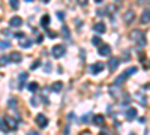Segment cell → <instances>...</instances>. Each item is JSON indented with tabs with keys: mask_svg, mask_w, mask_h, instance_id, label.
<instances>
[{
	"mask_svg": "<svg viewBox=\"0 0 150 135\" xmlns=\"http://www.w3.org/2000/svg\"><path fill=\"white\" fill-rule=\"evenodd\" d=\"M149 15H150V11L149 9H144V12L141 14V24H149Z\"/></svg>",
	"mask_w": 150,
	"mask_h": 135,
	"instance_id": "cell-15",
	"label": "cell"
},
{
	"mask_svg": "<svg viewBox=\"0 0 150 135\" xmlns=\"http://www.w3.org/2000/svg\"><path fill=\"white\" fill-rule=\"evenodd\" d=\"M116 2H119V0H116Z\"/></svg>",
	"mask_w": 150,
	"mask_h": 135,
	"instance_id": "cell-44",
	"label": "cell"
},
{
	"mask_svg": "<svg viewBox=\"0 0 150 135\" xmlns=\"http://www.w3.org/2000/svg\"><path fill=\"white\" fill-rule=\"evenodd\" d=\"M36 123H38V126L39 128H45L47 125H48V119H47V116L45 114H38L36 116Z\"/></svg>",
	"mask_w": 150,
	"mask_h": 135,
	"instance_id": "cell-5",
	"label": "cell"
},
{
	"mask_svg": "<svg viewBox=\"0 0 150 135\" xmlns=\"http://www.w3.org/2000/svg\"><path fill=\"white\" fill-rule=\"evenodd\" d=\"M104 68H105V65H104L102 62H98V63H93V65L90 66V72L93 74V75H96V74L102 72V71H104Z\"/></svg>",
	"mask_w": 150,
	"mask_h": 135,
	"instance_id": "cell-6",
	"label": "cell"
},
{
	"mask_svg": "<svg viewBox=\"0 0 150 135\" xmlns=\"http://www.w3.org/2000/svg\"><path fill=\"white\" fill-rule=\"evenodd\" d=\"M62 33H63V36H66V38H68V36H69V29H68L66 26H63V29H62Z\"/></svg>",
	"mask_w": 150,
	"mask_h": 135,
	"instance_id": "cell-28",
	"label": "cell"
},
{
	"mask_svg": "<svg viewBox=\"0 0 150 135\" xmlns=\"http://www.w3.org/2000/svg\"><path fill=\"white\" fill-rule=\"evenodd\" d=\"M42 2H44V3H48V2H50V0H42Z\"/></svg>",
	"mask_w": 150,
	"mask_h": 135,
	"instance_id": "cell-39",
	"label": "cell"
},
{
	"mask_svg": "<svg viewBox=\"0 0 150 135\" xmlns=\"http://www.w3.org/2000/svg\"><path fill=\"white\" fill-rule=\"evenodd\" d=\"M39 65H41V60H36V62L32 63V68H30V69H32V71H36L38 68H39Z\"/></svg>",
	"mask_w": 150,
	"mask_h": 135,
	"instance_id": "cell-25",
	"label": "cell"
},
{
	"mask_svg": "<svg viewBox=\"0 0 150 135\" xmlns=\"http://www.w3.org/2000/svg\"><path fill=\"white\" fill-rule=\"evenodd\" d=\"M131 38H132V41H135V42H137V45H138L140 48L146 45L144 33H143L141 30H138V29H137V30H132V33H131Z\"/></svg>",
	"mask_w": 150,
	"mask_h": 135,
	"instance_id": "cell-1",
	"label": "cell"
},
{
	"mask_svg": "<svg viewBox=\"0 0 150 135\" xmlns=\"http://www.w3.org/2000/svg\"><path fill=\"white\" fill-rule=\"evenodd\" d=\"M99 135H107V134H105V132H101V134H99Z\"/></svg>",
	"mask_w": 150,
	"mask_h": 135,
	"instance_id": "cell-40",
	"label": "cell"
},
{
	"mask_svg": "<svg viewBox=\"0 0 150 135\" xmlns=\"http://www.w3.org/2000/svg\"><path fill=\"white\" fill-rule=\"evenodd\" d=\"M62 89H63V83L62 81H57V83H54L51 86V92H54V93H59Z\"/></svg>",
	"mask_w": 150,
	"mask_h": 135,
	"instance_id": "cell-14",
	"label": "cell"
},
{
	"mask_svg": "<svg viewBox=\"0 0 150 135\" xmlns=\"http://www.w3.org/2000/svg\"><path fill=\"white\" fill-rule=\"evenodd\" d=\"M131 135H135V134H131Z\"/></svg>",
	"mask_w": 150,
	"mask_h": 135,
	"instance_id": "cell-43",
	"label": "cell"
},
{
	"mask_svg": "<svg viewBox=\"0 0 150 135\" xmlns=\"http://www.w3.org/2000/svg\"><path fill=\"white\" fill-rule=\"evenodd\" d=\"M92 42H93V45L96 47H99V45H101V38H98V36H93V39H92Z\"/></svg>",
	"mask_w": 150,
	"mask_h": 135,
	"instance_id": "cell-26",
	"label": "cell"
},
{
	"mask_svg": "<svg viewBox=\"0 0 150 135\" xmlns=\"http://www.w3.org/2000/svg\"><path fill=\"white\" fill-rule=\"evenodd\" d=\"M32 105H35V107H36V105H39V101H38L36 98H32Z\"/></svg>",
	"mask_w": 150,
	"mask_h": 135,
	"instance_id": "cell-31",
	"label": "cell"
},
{
	"mask_svg": "<svg viewBox=\"0 0 150 135\" xmlns=\"http://www.w3.org/2000/svg\"><path fill=\"white\" fill-rule=\"evenodd\" d=\"M9 59H11V62L20 63L21 60H23V56H21L20 53H12V54H9Z\"/></svg>",
	"mask_w": 150,
	"mask_h": 135,
	"instance_id": "cell-13",
	"label": "cell"
},
{
	"mask_svg": "<svg viewBox=\"0 0 150 135\" xmlns=\"http://www.w3.org/2000/svg\"><path fill=\"white\" fill-rule=\"evenodd\" d=\"M11 47V42L9 41H2L0 42V50H6V48Z\"/></svg>",
	"mask_w": 150,
	"mask_h": 135,
	"instance_id": "cell-24",
	"label": "cell"
},
{
	"mask_svg": "<svg viewBox=\"0 0 150 135\" xmlns=\"http://www.w3.org/2000/svg\"><path fill=\"white\" fill-rule=\"evenodd\" d=\"M77 2H78L81 6H84V5H87V2H89V0H77Z\"/></svg>",
	"mask_w": 150,
	"mask_h": 135,
	"instance_id": "cell-34",
	"label": "cell"
},
{
	"mask_svg": "<svg viewBox=\"0 0 150 135\" xmlns=\"http://www.w3.org/2000/svg\"><path fill=\"white\" fill-rule=\"evenodd\" d=\"M27 72H21L20 74V77H18V89L20 90H23V87H24V83H26V80H27Z\"/></svg>",
	"mask_w": 150,
	"mask_h": 135,
	"instance_id": "cell-11",
	"label": "cell"
},
{
	"mask_svg": "<svg viewBox=\"0 0 150 135\" xmlns=\"http://www.w3.org/2000/svg\"><path fill=\"white\" fill-rule=\"evenodd\" d=\"M90 116H92L90 113H87L86 116H83V117H81V122H83V123H87V122L90 120Z\"/></svg>",
	"mask_w": 150,
	"mask_h": 135,
	"instance_id": "cell-27",
	"label": "cell"
},
{
	"mask_svg": "<svg viewBox=\"0 0 150 135\" xmlns=\"http://www.w3.org/2000/svg\"><path fill=\"white\" fill-rule=\"evenodd\" d=\"M57 17H59L60 20H63V18H65V14H63V12H60V11H57Z\"/></svg>",
	"mask_w": 150,
	"mask_h": 135,
	"instance_id": "cell-33",
	"label": "cell"
},
{
	"mask_svg": "<svg viewBox=\"0 0 150 135\" xmlns=\"http://www.w3.org/2000/svg\"><path fill=\"white\" fill-rule=\"evenodd\" d=\"M9 107H17V99H15V98H12V99H9Z\"/></svg>",
	"mask_w": 150,
	"mask_h": 135,
	"instance_id": "cell-29",
	"label": "cell"
},
{
	"mask_svg": "<svg viewBox=\"0 0 150 135\" xmlns=\"http://www.w3.org/2000/svg\"><path fill=\"white\" fill-rule=\"evenodd\" d=\"M38 89H39V86H38V83H30V84H29V90H30L32 93H35Z\"/></svg>",
	"mask_w": 150,
	"mask_h": 135,
	"instance_id": "cell-22",
	"label": "cell"
},
{
	"mask_svg": "<svg viewBox=\"0 0 150 135\" xmlns=\"http://www.w3.org/2000/svg\"><path fill=\"white\" fill-rule=\"evenodd\" d=\"M32 44H33L32 41H29V39H26V38H23L21 42H20V47H21V48H30Z\"/></svg>",
	"mask_w": 150,
	"mask_h": 135,
	"instance_id": "cell-19",
	"label": "cell"
},
{
	"mask_svg": "<svg viewBox=\"0 0 150 135\" xmlns=\"http://www.w3.org/2000/svg\"><path fill=\"white\" fill-rule=\"evenodd\" d=\"M146 135H149V131H146Z\"/></svg>",
	"mask_w": 150,
	"mask_h": 135,
	"instance_id": "cell-41",
	"label": "cell"
},
{
	"mask_svg": "<svg viewBox=\"0 0 150 135\" xmlns=\"http://www.w3.org/2000/svg\"><path fill=\"white\" fill-rule=\"evenodd\" d=\"M93 30H95L96 33H99V35H102V33H105L107 27H105V24H104L102 21H99V23H96V24H95V27H93Z\"/></svg>",
	"mask_w": 150,
	"mask_h": 135,
	"instance_id": "cell-10",
	"label": "cell"
},
{
	"mask_svg": "<svg viewBox=\"0 0 150 135\" xmlns=\"http://www.w3.org/2000/svg\"><path fill=\"white\" fill-rule=\"evenodd\" d=\"M95 2H96V3H101V2H104V0H95Z\"/></svg>",
	"mask_w": 150,
	"mask_h": 135,
	"instance_id": "cell-38",
	"label": "cell"
},
{
	"mask_svg": "<svg viewBox=\"0 0 150 135\" xmlns=\"http://www.w3.org/2000/svg\"><path fill=\"white\" fill-rule=\"evenodd\" d=\"M65 53H66V48H65L63 45H54V47H53V51H51L53 57H56V59L63 57Z\"/></svg>",
	"mask_w": 150,
	"mask_h": 135,
	"instance_id": "cell-3",
	"label": "cell"
},
{
	"mask_svg": "<svg viewBox=\"0 0 150 135\" xmlns=\"http://www.w3.org/2000/svg\"><path fill=\"white\" fill-rule=\"evenodd\" d=\"M0 129H2L3 132H9V128H8V125L5 123L3 119H0Z\"/></svg>",
	"mask_w": 150,
	"mask_h": 135,
	"instance_id": "cell-21",
	"label": "cell"
},
{
	"mask_svg": "<svg viewBox=\"0 0 150 135\" xmlns=\"http://www.w3.org/2000/svg\"><path fill=\"white\" fill-rule=\"evenodd\" d=\"M140 2V5H143V3H147V0H138Z\"/></svg>",
	"mask_w": 150,
	"mask_h": 135,
	"instance_id": "cell-37",
	"label": "cell"
},
{
	"mask_svg": "<svg viewBox=\"0 0 150 135\" xmlns=\"http://www.w3.org/2000/svg\"><path fill=\"white\" fill-rule=\"evenodd\" d=\"M48 35H50V38H56V36H57L56 33H53V32H50V30H48Z\"/></svg>",
	"mask_w": 150,
	"mask_h": 135,
	"instance_id": "cell-35",
	"label": "cell"
},
{
	"mask_svg": "<svg viewBox=\"0 0 150 135\" xmlns=\"http://www.w3.org/2000/svg\"><path fill=\"white\" fill-rule=\"evenodd\" d=\"M9 5H11L12 9H18L20 8V2H18V0H9Z\"/></svg>",
	"mask_w": 150,
	"mask_h": 135,
	"instance_id": "cell-23",
	"label": "cell"
},
{
	"mask_svg": "<svg viewBox=\"0 0 150 135\" xmlns=\"http://www.w3.org/2000/svg\"><path fill=\"white\" fill-rule=\"evenodd\" d=\"M93 123H95V125H99V126H102V125H104V116H101V114L93 116Z\"/></svg>",
	"mask_w": 150,
	"mask_h": 135,
	"instance_id": "cell-17",
	"label": "cell"
},
{
	"mask_svg": "<svg viewBox=\"0 0 150 135\" xmlns=\"http://www.w3.org/2000/svg\"><path fill=\"white\" fill-rule=\"evenodd\" d=\"M119 63H120V60H119L117 57H110V59H108V68H110L111 71H116L117 66H119Z\"/></svg>",
	"mask_w": 150,
	"mask_h": 135,
	"instance_id": "cell-8",
	"label": "cell"
},
{
	"mask_svg": "<svg viewBox=\"0 0 150 135\" xmlns=\"http://www.w3.org/2000/svg\"><path fill=\"white\" fill-rule=\"evenodd\" d=\"M15 38H18V39H23V38H26V35H24V33H15Z\"/></svg>",
	"mask_w": 150,
	"mask_h": 135,
	"instance_id": "cell-30",
	"label": "cell"
},
{
	"mask_svg": "<svg viewBox=\"0 0 150 135\" xmlns=\"http://www.w3.org/2000/svg\"><path fill=\"white\" fill-rule=\"evenodd\" d=\"M9 62H11V59H9V56H2V57H0V65H2V66L8 65Z\"/></svg>",
	"mask_w": 150,
	"mask_h": 135,
	"instance_id": "cell-20",
	"label": "cell"
},
{
	"mask_svg": "<svg viewBox=\"0 0 150 135\" xmlns=\"http://www.w3.org/2000/svg\"><path fill=\"white\" fill-rule=\"evenodd\" d=\"M5 120H6V123H8V128H9V129H12V131H15V129H17V122L12 119V117L6 116Z\"/></svg>",
	"mask_w": 150,
	"mask_h": 135,
	"instance_id": "cell-12",
	"label": "cell"
},
{
	"mask_svg": "<svg viewBox=\"0 0 150 135\" xmlns=\"http://www.w3.org/2000/svg\"><path fill=\"white\" fill-rule=\"evenodd\" d=\"M50 21H51V18H50V15H44V17L41 18V26L47 29V27L50 26Z\"/></svg>",
	"mask_w": 150,
	"mask_h": 135,
	"instance_id": "cell-18",
	"label": "cell"
},
{
	"mask_svg": "<svg viewBox=\"0 0 150 135\" xmlns=\"http://www.w3.org/2000/svg\"><path fill=\"white\" fill-rule=\"evenodd\" d=\"M9 26H11V27H21V26H23L21 17H12V18L9 20Z\"/></svg>",
	"mask_w": 150,
	"mask_h": 135,
	"instance_id": "cell-9",
	"label": "cell"
},
{
	"mask_svg": "<svg viewBox=\"0 0 150 135\" xmlns=\"http://www.w3.org/2000/svg\"><path fill=\"white\" fill-rule=\"evenodd\" d=\"M27 2H33V0H27Z\"/></svg>",
	"mask_w": 150,
	"mask_h": 135,
	"instance_id": "cell-42",
	"label": "cell"
},
{
	"mask_svg": "<svg viewBox=\"0 0 150 135\" xmlns=\"http://www.w3.org/2000/svg\"><path fill=\"white\" fill-rule=\"evenodd\" d=\"M45 72H51V65L50 63H45Z\"/></svg>",
	"mask_w": 150,
	"mask_h": 135,
	"instance_id": "cell-32",
	"label": "cell"
},
{
	"mask_svg": "<svg viewBox=\"0 0 150 135\" xmlns=\"http://www.w3.org/2000/svg\"><path fill=\"white\" fill-rule=\"evenodd\" d=\"M29 135H39V134H38L36 131H30V132H29Z\"/></svg>",
	"mask_w": 150,
	"mask_h": 135,
	"instance_id": "cell-36",
	"label": "cell"
},
{
	"mask_svg": "<svg viewBox=\"0 0 150 135\" xmlns=\"http://www.w3.org/2000/svg\"><path fill=\"white\" fill-rule=\"evenodd\" d=\"M137 72V68H129V69H126V71H125L123 74H122V75H119L117 78H116V81H114V86H119L120 83H123L125 80H126L128 77H131V75H134V74Z\"/></svg>",
	"mask_w": 150,
	"mask_h": 135,
	"instance_id": "cell-2",
	"label": "cell"
},
{
	"mask_svg": "<svg viewBox=\"0 0 150 135\" xmlns=\"http://www.w3.org/2000/svg\"><path fill=\"white\" fill-rule=\"evenodd\" d=\"M99 56H102V57H108L111 54V47L108 44H104V45H99V50H98Z\"/></svg>",
	"mask_w": 150,
	"mask_h": 135,
	"instance_id": "cell-4",
	"label": "cell"
},
{
	"mask_svg": "<svg viewBox=\"0 0 150 135\" xmlns=\"http://www.w3.org/2000/svg\"><path fill=\"white\" fill-rule=\"evenodd\" d=\"M123 20L126 24H131L134 20H135V12L132 9H128L126 12H125V15H123Z\"/></svg>",
	"mask_w": 150,
	"mask_h": 135,
	"instance_id": "cell-7",
	"label": "cell"
},
{
	"mask_svg": "<svg viewBox=\"0 0 150 135\" xmlns=\"http://www.w3.org/2000/svg\"><path fill=\"white\" fill-rule=\"evenodd\" d=\"M137 117V110L135 108H128V111H126V119L128 120H132Z\"/></svg>",
	"mask_w": 150,
	"mask_h": 135,
	"instance_id": "cell-16",
	"label": "cell"
}]
</instances>
